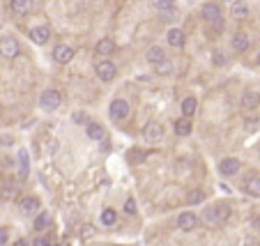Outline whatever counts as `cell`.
Here are the masks:
<instances>
[{
  "mask_svg": "<svg viewBox=\"0 0 260 246\" xmlns=\"http://www.w3.org/2000/svg\"><path fill=\"white\" fill-rule=\"evenodd\" d=\"M32 246H51V239H48V237H37Z\"/></svg>",
  "mask_w": 260,
  "mask_h": 246,
  "instance_id": "cell-33",
  "label": "cell"
},
{
  "mask_svg": "<svg viewBox=\"0 0 260 246\" xmlns=\"http://www.w3.org/2000/svg\"><path fill=\"white\" fill-rule=\"evenodd\" d=\"M205 200V194L200 191V189H191L189 194H187V205H198V202Z\"/></svg>",
  "mask_w": 260,
  "mask_h": 246,
  "instance_id": "cell-24",
  "label": "cell"
},
{
  "mask_svg": "<svg viewBox=\"0 0 260 246\" xmlns=\"http://www.w3.org/2000/svg\"><path fill=\"white\" fill-rule=\"evenodd\" d=\"M53 58H55V62H60V65H67L69 60L74 58V51H71L69 46H55Z\"/></svg>",
  "mask_w": 260,
  "mask_h": 246,
  "instance_id": "cell-10",
  "label": "cell"
},
{
  "mask_svg": "<svg viewBox=\"0 0 260 246\" xmlns=\"http://www.w3.org/2000/svg\"><path fill=\"white\" fill-rule=\"evenodd\" d=\"M62 246H67V244H62Z\"/></svg>",
  "mask_w": 260,
  "mask_h": 246,
  "instance_id": "cell-39",
  "label": "cell"
},
{
  "mask_svg": "<svg viewBox=\"0 0 260 246\" xmlns=\"http://www.w3.org/2000/svg\"><path fill=\"white\" fill-rule=\"evenodd\" d=\"M12 9L16 14H28L32 9V0H12Z\"/></svg>",
  "mask_w": 260,
  "mask_h": 246,
  "instance_id": "cell-18",
  "label": "cell"
},
{
  "mask_svg": "<svg viewBox=\"0 0 260 246\" xmlns=\"http://www.w3.org/2000/svg\"><path fill=\"white\" fill-rule=\"evenodd\" d=\"M28 172H30V159H28V152H25V149H19V175H21V179L28 177Z\"/></svg>",
  "mask_w": 260,
  "mask_h": 246,
  "instance_id": "cell-12",
  "label": "cell"
},
{
  "mask_svg": "<svg viewBox=\"0 0 260 246\" xmlns=\"http://www.w3.org/2000/svg\"><path fill=\"white\" fill-rule=\"evenodd\" d=\"M258 127V122H251V120H249V122H246V129H249V131H253V129Z\"/></svg>",
  "mask_w": 260,
  "mask_h": 246,
  "instance_id": "cell-36",
  "label": "cell"
},
{
  "mask_svg": "<svg viewBox=\"0 0 260 246\" xmlns=\"http://www.w3.org/2000/svg\"><path fill=\"white\" fill-rule=\"evenodd\" d=\"M88 138H92V141H104V127L101 124H97V122H92V124H88Z\"/></svg>",
  "mask_w": 260,
  "mask_h": 246,
  "instance_id": "cell-16",
  "label": "cell"
},
{
  "mask_svg": "<svg viewBox=\"0 0 260 246\" xmlns=\"http://www.w3.org/2000/svg\"><path fill=\"white\" fill-rule=\"evenodd\" d=\"M115 221H118L115 209H104V212H101V223H104V225H113Z\"/></svg>",
  "mask_w": 260,
  "mask_h": 246,
  "instance_id": "cell-29",
  "label": "cell"
},
{
  "mask_svg": "<svg viewBox=\"0 0 260 246\" xmlns=\"http://www.w3.org/2000/svg\"><path fill=\"white\" fill-rule=\"evenodd\" d=\"M32 225H35V230H37V232L46 230V228L51 225V214H48V212H42V214L35 219V223H32Z\"/></svg>",
  "mask_w": 260,
  "mask_h": 246,
  "instance_id": "cell-20",
  "label": "cell"
},
{
  "mask_svg": "<svg viewBox=\"0 0 260 246\" xmlns=\"http://www.w3.org/2000/svg\"><path fill=\"white\" fill-rule=\"evenodd\" d=\"M14 246H30V244H28V242H25V239H19V242H16Z\"/></svg>",
  "mask_w": 260,
  "mask_h": 246,
  "instance_id": "cell-37",
  "label": "cell"
},
{
  "mask_svg": "<svg viewBox=\"0 0 260 246\" xmlns=\"http://www.w3.org/2000/svg\"><path fill=\"white\" fill-rule=\"evenodd\" d=\"M175 131L177 136H189L191 134V122H189V118H182L175 122Z\"/></svg>",
  "mask_w": 260,
  "mask_h": 246,
  "instance_id": "cell-22",
  "label": "cell"
},
{
  "mask_svg": "<svg viewBox=\"0 0 260 246\" xmlns=\"http://www.w3.org/2000/svg\"><path fill=\"white\" fill-rule=\"evenodd\" d=\"M0 53H2V58H16L19 55V42L12 37L0 39Z\"/></svg>",
  "mask_w": 260,
  "mask_h": 246,
  "instance_id": "cell-6",
  "label": "cell"
},
{
  "mask_svg": "<svg viewBox=\"0 0 260 246\" xmlns=\"http://www.w3.org/2000/svg\"><path fill=\"white\" fill-rule=\"evenodd\" d=\"M108 111H111V118L113 120H124L129 115V104H127L124 99H113Z\"/></svg>",
  "mask_w": 260,
  "mask_h": 246,
  "instance_id": "cell-4",
  "label": "cell"
},
{
  "mask_svg": "<svg viewBox=\"0 0 260 246\" xmlns=\"http://www.w3.org/2000/svg\"><path fill=\"white\" fill-rule=\"evenodd\" d=\"M60 104H62V97L58 90H44V92L39 95V106H42L44 111H55Z\"/></svg>",
  "mask_w": 260,
  "mask_h": 246,
  "instance_id": "cell-2",
  "label": "cell"
},
{
  "mask_svg": "<svg viewBox=\"0 0 260 246\" xmlns=\"http://www.w3.org/2000/svg\"><path fill=\"white\" fill-rule=\"evenodd\" d=\"M203 19H205L207 23H214L221 19V9H219V5L216 2H205V7H203Z\"/></svg>",
  "mask_w": 260,
  "mask_h": 246,
  "instance_id": "cell-7",
  "label": "cell"
},
{
  "mask_svg": "<svg viewBox=\"0 0 260 246\" xmlns=\"http://www.w3.org/2000/svg\"><path fill=\"white\" fill-rule=\"evenodd\" d=\"M219 171H221V175H235V172L239 171V161L237 159H223L221 164H219Z\"/></svg>",
  "mask_w": 260,
  "mask_h": 246,
  "instance_id": "cell-11",
  "label": "cell"
},
{
  "mask_svg": "<svg viewBox=\"0 0 260 246\" xmlns=\"http://www.w3.org/2000/svg\"><path fill=\"white\" fill-rule=\"evenodd\" d=\"M233 49L237 53H244L249 49V37H246L244 32H237L235 37H233Z\"/></svg>",
  "mask_w": 260,
  "mask_h": 246,
  "instance_id": "cell-15",
  "label": "cell"
},
{
  "mask_svg": "<svg viewBox=\"0 0 260 246\" xmlns=\"http://www.w3.org/2000/svg\"><path fill=\"white\" fill-rule=\"evenodd\" d=\"M230 217V207L228 205H212V207H207L205 212H203V221L205 223H210V225H219V223H223L226 219Z\"/></svg>",
  "mask_w": 260,
  "mask_h": 246,
  "instance_id": "cell-1",
  "label": "cell"
},
{
  "mask_svg": "<svg viewBox=\"0 0 260 246\" xmlns=\"http://www.w3.org/2000/svg\"><path fill=\"white\" fill-rule=\"evenodd\" d=\"M48 37H51V30L46 28V25H37V28L30 30V39L35 42V44H46L48 42Z\"/></svg>",
  "mask_w": 260,
  "mask_h": 246,
  "instance_id": "cell-8",
  "label": "cell"
},
{
  "mask_svg": "<svg viewBox=\"0 0 260 246\" xmlns=\"http://www.w3.org/2000/svg\"><path fill=\"white\" fill-rule=\"evenodd\" d=\"M184 39H187V35H184L182 30H177V28H173V30H168V44L170 46H180L184 44Z\"/></svg>",
  "mask_w": 260,
  "mask_h": 246,
  "instance_id": "cell-17",
  "label": "cell"
},
{
  "mask_svg": "<svg viewBox=\"0 0 260 246\" xmlns=\"http://www.w3.org/2000/svg\"><path fill=\"white\" fill-rule=\"evenodd\" d=\"M258 104H260V95H258V92L249 90V92H244V95H242V106H244L246 111H253Z\"/></svg>",
  "mask_w": 260,
  "mask_h": 246,
  "instance_id": "cell-13",
  "label": "cell"
},
{
  "mask_svg": "<svg viewBox=\"0 0 260 246\" xmlns=\"http://www.w3.org/2000/svg\"><path fill=\"white\" fill-rule=\"evenodd\" d=\"M124 212H127V214H136V200H134V198H127V202H124Z\"/></svg>",
  "mask_w": 260,
  "mask_h": 246,
  "instance_id": "cell-31",
  "label": "cell"
},
{
  "mask_svg": "<svg viewBox=\"0 0 260 246\" xmlns=\"http://www.w3.org/2000/svg\"><path fill=\"white\" fill-rule=\"evenodd\" d=\"M143 136H145V141H150V143H159L161 138H164V127H161L159 122H150V124H145V129H143Z\"/></svg>",
  "mask_w": 260,
  "mask_h": 246,
  "instance_id": "cell-5",
  "label": "cell"
},
{
  "mask_svg": "<svg viewBox=\"0 0 260 246\" xmlns=\"http://www.w3.org/2000/svg\"><path fill=\"white\" fill-rule=\"evenodd\" d=\"M5 242H7V232H5L2 228H0V246L5 244Z\"/></svg>",
  "mask_w": 260,
  "mask_h": 246,
  "instance_id": "cell-35",
  "label": "cell"
},
{
  "mask_svg": "<svg viewBox=\"0 0 260 246\" xmlns=\"http://www.w3.org/2000/svg\"><path fill=\"white\" fill-rule=\"evenodd\" d=\"M115 74H118V69L111 60H99L97 62V76H99L101 81H113Z\"/></svg>",
  "mask_w": 260,
  "mask_h": 246,
  "instance_id": "cell-3",
  "label": "cell"
},
{
  "mask_svg": "<svg viewBox=\"0 0 260 246\" xmlns=\"http://www.w3.org/2000/svg\"><path fill=\"white\" fill-rule=\"evenodd\" d=\"M230 14L235 16V19H244L249 14V7H246V2H233V9H230Z\"/></svg>",
  "mask_w": 260,
  "mask_h": 246,
  "instance_id": "cell-25",
  "label": "cell"
},
{
  "mask_svg": "<svg viewBox=\"0 0 260 246\" xmlns=\"http://www.w3.org/2000/svg\"><path fill=\"white\" fill-rule=\"evenodd\" d=\"M173 72V65H170V60L168 58H164L161 62H157V74L159 76H166Z\"/></svg>",
  "mask_w": 260,
  "mask_h": 246,
  "instance_id": "cell-28",
  "label": "cell"
},
{
  "mask_svg": "<svg viewBox=\"0 0 260 246\" xmlns=\"http://www.w3.org/2000/svg\"><path fill=\"white\" fill-rule=\"evenodd\" d=\"M212 58H214V65H223V62H226V55H223L221 51H214Z\"/></svg>",
  "mask_w": 260,
  "mask_h": 246,
  "instance_id": "cell-32",
  "label": "cell"
},
{
  "mask_svg": "<svg viewBox=\"0 0 260 246\" xmlns=\"http://www.w3.org/2000/svg\"><path fill=\"white\" fill-rule=\"evenodd\" d=\"M113 49H115L113 39H99L97 46H95V51L99 53V55H108V53H113Z\"/></svg>",
  "mask_w": 260,
  "mask_h": 246,
  "instance_id": "cell-19",
  "label": "cell"
},
{
  "mask_svg": "<svg viewBox=\"0 0 260 246\" xmlns=\"http://www.w3.org/2000/svg\"><path fill=\"white\" fill-rule=\"evenodd\" d=\"M39 212V200L37 198H23L21 200V214H35Z\"/></svg>",
  "mask_w": 260,
  "mask_h": 246,
  "instance_id": "cell-14",
  "label": "cell"
},
{
  "mask_svg": "<svg viewBox=\"0 0 260 246\" xmlns=\"http://www.w3.org/2000/svg\"><path fill=\"white\" fill-rule=\"evenodd\" d=\"M246 194L253 196V198H260V177L246 179Z\"/></svg>",
  "mask_w": 260,
  "mask_h": 246,
  "instance_id": "cell-21",
  "label": "cell"
},
{
  "mask_svg": "<svg viewBox=\"0 0 260 246\" xmlns=\"http://www.w3.org/2000/svg\"><path fill=\"white\" fill-rule=\"evenodd\" d=\"M182 113H184V118L193 115V113H196V99H193V97L184 99V101H182Z\"/></svg>",
  "mask_w": 260,
  "mask_h": 246,
  "instance_id": "cell-26",
  "label": "cell"
},
{
  "mask_svg": "<svg viewBox=\"0 0 260 246\" xmlns=\"http://www.w3.org/2000/svg\"><path fill=\"white\" fill-rule=\"evenodd\" d=\"M71 120H74L76 124H83V122H85V113H74V118H71Z\"/></svg>",
  "mask_w": 260,
  "mask_h": 246,
  "instance_id": "cell-34",
  "label": "cell"
},
{
  "mask_svg": "<svg viewBox=\"0 0 260 246\" xmlns=\"http://www.w3.org/2000/svg\"><path fill=\"white\" fill-rule=\"evenodd\" d=\"M256 60H258V65H260V53H258V58H256Z\"/></svg>",
  "mask_w": 260,
  "mask_h": 246,
  "instance_id": "cell-38",
  "label": "cell"
},
{
  "mask_svg": "<svg viewBox=\"0 0 260 246\" xmlns=\"http://www.w3.org/2000/svg\"><path fill=\"white\" fill-rule=\"evenodd\" d=\"M145 157H147V152H145V149H141V148H134L129 152V161H131V164H141V161H145Z\"/></svg>",
  "mask_w": 260,
  "mask_h": 246,
  "instance_id": "cell-27",
  "label": "cell"
},
{
  "mask_svg": "<svg viewBox=\"0 0 260 246\" xmlns=\"http://www.w3.org/2000/svg\"><path fill=\"white\" fill-rule=\"evenodd\" d=\"M196 223H198V217H196L193 212H184V214L177 217V225H180L182 230H193Z\"/></svg>",
  "mask_w": 260,
  "mask_h": 246,
  "instance_id": "cell-9",
  "label": "cell"
},
{
  "mask_svg": "<svg viewBox=\"0 0 260 246\" xmlns=\"http://www.w3.org/2000/svg\"><path fill=\"white\" fill-rule=\"evenodd\" d=\"M152 5L157 9H161V12H168V9H173L175 0H152Z\"/></svg>",
  "mask_w": 260,
  "mask_h": 246,
  "instance_id": "cell-30",
  "label": "cell"
},
{
  "mask_svg": "<svg viewBox=\"0 0 260 246\" xmlns=\"http://www.w3.org/2000/svg\"><path fill=\"white\" fill-rule=\"evenodd\" d=\"M164 58H166V53H164V49H161V46H152V49L147 51V60H150V62H154V65H157V62H161Z\"/></svg>",
  "mask_w": 260,
  "mask_h": 246,
  "instance_id": "cell-23",
  "label": "cell"
}]
</instances>
